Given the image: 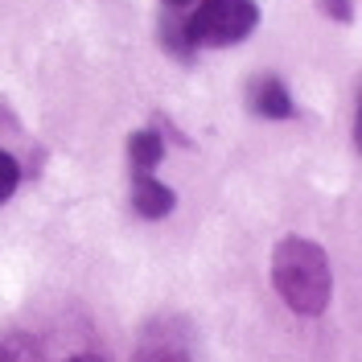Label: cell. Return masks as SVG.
Here are the masks:
<instances>
[{"label": "cell", "instance_id": "obj_4", "mask_svg": "<svg viewBox=\"0 0 362 362\" xmlns=\"http://www.w3.org/2000/svg\"><path fill=\"white\" fill-rule=\"evenodd\" d=\"M247 103H251V112L264 115V119H288V115L296 112L293 90H288V83H284L280 74H259V78H251Z\"/></svg>", "mask_w": 362, "mask_h": 362}, {"label": "cell", "instance_id": "obj_6", "mask_svg": "<svg viewBox=\"0 0 362 362\" xmlns=\"http://www.w3.org/2000/svg\"><path fill=\"white\" fill-rule=\"evenodd\" d=\"M160 157H165V140H160V132L140 128V132L128 136V165H132V177L153 173V169L160 165Z\"/></svg>", "mask_w": 362, "mask_h": 362}, {"label": "cell", "instance_id": "obj_7", "mask_svg": "<svg viewBox=\"0 0 362 362\" xmlns=\"http://www.w3.org/2000/svg\"><path fill=\"white\" fill-rule=\"evenodd\" d=\"M0 362H42V346L29 334H4L0 338Z\"/></svg>", "mask_w": 362, "mask_h": 362}, {"label": "cell", "instance_id": "obj_8", "mask_svg": "<svg viewBox=\"0 0 362 362\" xmlns=\"http://www.w3.org/2000/svg\"><path fill=\"white\" fill-rule=\"evenodd\" d=\"M17 185H21V165H17L13 153H4V148H0V206L17 194Z\"/></svg>", "mask_w": 362, "mask_h": 362}, {"label": "cell", "instance_id": "obj_5", "mask_svg": "<svg viewBox=\"0 0 362 362\" xmlns=\"http://www.w3.org/2000/svg\"><path fill=\"white\" fill-rule=\"evenodd\" d=\"M132 206H136L140 218L157 223V218H169V214H173L177 194H173L165 181H157L153 173H140V177H132Z\"/></svg>", "mask_w": 362, "mask_h": 362}, {"label": "cell", "instance_id": "obj_10", "mask_svg": "<svg viewBox=\"0 0 362 362\" xmlns=\"http://www.w3.org/2000/svg\"><path fill=\"white\" fill-rule=\"evenodd\" d=\"M66 362H103V358H99V354H70Z\"/></svg>", "mask_w": 362, "mask_h": 362}, {"label": "cell", "instance_id": "obj_3", "mask_svg": "<svg viewBox=\"0 0 362 362\" xmlns=\"http://www.w3.org/2000/svg\"><path fill=\"white\" fill-rule=\"evenodd\" d=\"M136 362H194V334L177 317H160L144 325L136 341Z\"/></svg>", "mask_w": 362, "mask_h": 362}, {"label": "cell", "instance_id": "obj_11", "mask_svg": "<svg viewBox=\"0 0 362 362\" xmlns=\"http://www.w3.org/2000/svg\"><path fill=\"white\" fill-rule=\"evenodd\" d=\"M169 8H185V4H198V0H165Z\"/></svg>", "mask_w": 362, "mask_h": 362}, {"label": "cell", "instance_id": "obj_2", "mask_svg": "<svg viewBox=\"0 0 362 362\" xmlns=\"http://www.w3.org/2000/svg\"><path fill=\"white\" fill-rule=\"evenodd\" d=\"M259 25L255 0H198L185 17V37L194 49H223L247 42Z\"/></svg>", "mask_w": 362, "mask_h": 362}, {"label": "cell", "instance_id": "obj_1", "mask_svg": "<svg viewBox=\"0 0 362 362\" xmlns=\"http://www.w3.org/2000/svg\"><path fill=\"white\" fill-rule=\"evenodd\" d=\"M272 288L296 317L325 313L329 293H334V272H329L325 247L300 235L280 239L272 247Z\"/></svg>", "mask_w": 362, "mask_h": 362}, {"label": "cell", "instance_id": "obj_9", "mask_svg": "<svg viewBox=\"0 0 362 362\" xmlns=\"http://www.w3.org/2000/svg\"><path fill=\"white\" fill-rule=\"evenodd\" d=\"M317 4H321V13H325L329 21H338V25L354 21V0H317Z\"/></svg>", "mask_w": 362, "mask_h": 362}]
</instances>
